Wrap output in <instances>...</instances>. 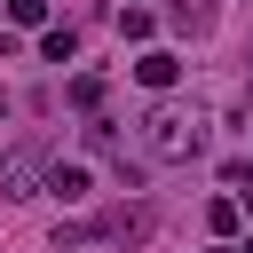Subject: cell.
Returning <instances> with one entry per match:
<instances>
[{"mask_svg":"<svg viewBox=\"0 0 253 253\" xmlns=\"http://www.w3.org/2000/svg\"><path fill=\"white\" fill-rule=\"evenodd\" d=\"M71 103L95 111V103H103V71H79V79H71Z\"/></svg>","mask_w":253,"mask_h":253,"instance_id":"6","label":"cell"},{"mask_svg":"<svg viewBox=\"0 0 253 253\" xmlns=\"http://www.w3.org/2000/svg\"><path fill=\"white\" fill-rule=\"evenodd\" d=\"M95 237H150V213H111L95 221Z\"/></svg>","mask_w":253,"mask_h":253,"instance_id":"5","label":"cell"},{"mask_svg":"<svg viewBox=\"0 0 253 253\" xmlns=\"http://www.w3.org/2000/svg\"><path fill=\"white\" fill-rule=\"evenodd\" d=\"M8 16H16V24H40V16H47V0H8Z\"/></svg>","mask_w":253,"mask_h":253,"instance_id":"7","label":"cell"},{"mask_svg":"<svg viewBox=\"0 0 253 253\" xmlns=\"http://www.w3.org/2000/svg\"><path fill=\"white\" fill-rule=\"evenodd\" d=\"M47 190H55L63 206H79V198H87V166H55V174H47Z\"/></svg>","mask_w":253,"mask_h":253,"instance_id":"3","label":"cell"},{"mask_svg":"<svg viewBox=\"0 0 253 253\" xmlns=\"http://www.w3.org/2000/svg\"><path fill=\"white\" fill-rule=\"evenodd\" d=\"M245 253H253V245H245Z\"/></svg>","mask_w":253,"mask_h":253,"instance_id":"10","label":"cell"},{"mask_svg":"<svg viewBox=\"0 0 253 253\" xmlns=\"http://www.w3.org/2000/svg\"><path fill=\"white\" fill-rule=\"evenodd\" d=\"M174 16L182 24H206V0H174Z\"/></svg>","mask_w":253,"mask_h":253,"instance_id":"8","label":"cell"},{"mask_svg":"<svg viewBox=\"0 0 253 253\" xmlns=\"http://www.w3.org/2000/svg\"><path fill=\"white\" fill-rule=\"evenodd\" d=\"M213 253H229V245H213Z\"/></svg>","mask_w":253,"mask_h":253,"instance_id":"9","label":"cell"},{"mask_svg":"<svg viewBox=\"0 0 253 253\" xmlns=\"http://www.w3.org/2000/svg\"><path fill=\"white\" fill-rule=\"evenodd\" d=\"M174 71H182L174 55H142V63H134V79H142V87H174Z\"/></svg>","mask_w":253,"mask_h":253,"instance_id":"4","label":"cell"},{"mask_svg":"<svg viewBox=\"0 0 253 253\" xmlns=\"http://www.w3.org/2000/svg\"><path fill=\"white\" fill-rule=\"evenodd\" d=\"M32 166H40V142H32V150H16V158L0 166V182H8V198H24V182H32Z\"/></svg>","mask_w":253,"mask_h":253,"instance_id":"2","label":"cell"},{"mask_svg":"<svg viewBox=\"0 0 253 253\" xmlns=\"http://www.w3.org/2000/svg\"><path fill=\"white\" fill-rule=\"evenodd\" d=\"M198 142H206V126L182 119V111H150V119H142V150H150V158H190Z\"/></svg>","mask_w":253,"mask_h":253,"instance_id":"1","label":"cell"}]
</instances>
